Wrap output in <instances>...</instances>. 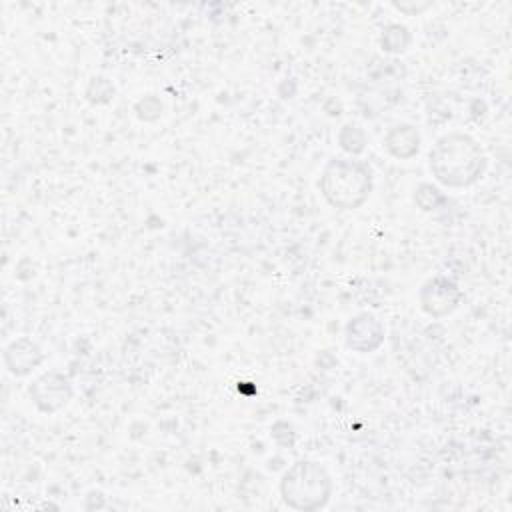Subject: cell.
I'll use <instances>...</instances> for the list:
<instances>
[{
	"label": "cell",
	"mask_w": 512,
	"mask_h": 512,
	"mask_svg": "<svg viewBox=\"0 0 512 512\" xmlns=\"http://www.w3.org/2000/svg\"><path fill=\"white\" fill-rule=\"evenodd\" d=\"M44 360H46V354L42 346L30 336H18L10 340L2 352L4 368L16 378L30 376Z\"/></svg>",
	"instance_id": "obj_7"
},
{
	"label": "cell",
	"mask_w": 512,
	"mask_h": 512,
	"mask_svg": "<svg viewBox=\"0 0 512 512\" xmlns=\"http://www.w3.org/2000/svg\"><path fill=\"white\" fill-rule=\"evenodd\" d=\"M412 34L404 24H388L380 34V46L384 52L390 54H402L410 48Z\"/></svg>",
	"instance_id": "obj_10"
},
{
	"label": "cell",
	"mask_w": 512,
	"mask_h": 512,
	"mask_svg": "<svg viewBox=\"0 0 512 512\" xmlns=\"http://www.w3.org/2000/svg\"><path fill=\"white\" fill-rule=\"evenodd\" d=\"M114 84L106 76H92L86 88V98L92 104H106L114 98Z\"/></svg>",
	"instance_id": "obj_12"
},
{
	"label": "cell",
	"mask_w": 512,
	"mask_h": 512,
	"mask_svg": "<svg viewBox=\"0 0 512 512\" xmlns=\"http://www.w3.org/2000/svg\"><path fill=\"white\" fill-rule=\"evenodd\" d=\"M428 170L444 188H468L484 178L488 158L472 134L450 130L434 140L428 152Z\"/></svg>",
	"instance_id": "obj_1"
},
{
	"label": "cell",
	"mask_w": 512,
	"mask_h": 512,
	"mask_svg": "<svg viewBox=\"0 0 512 512\" xmlns=\"http://www.w3.org/2000/svg\"><path fill=\"white\" fill-rule=\"evenodd\" d=\"M162 110H164V106H162V102H160L154 94L142 96V98L136 102V106H134L136 116H138L140 120H146V122H152V120L160 118Z\"/></svg>",
	"instance_id": "obj_13"
},
{
	"label": "cell",
	"mask_w": 512,
	"mask_h": 512,
	"mask_svg": "<svg viewBox=\"0 0 512 512\" xmlns=\"http://www.w3.org/2000/svg\"><path fill=\"white\" fill-rule=\"evenodd\" d=\"M386 340V326L374 312H358L344 324V346L356 354H374Z\"/></svg>",
	"instance_id": "obj_5"
},
{
	"label": "cell",
	"mask_w": 512,
	"mask_h": 512,
	"mask_svg": "<svg viewBox=\"0 0 512 512\" xmlns=\"http://www.w3.org/2000/svg\"><path fill=\"white\" fill-rule=\"evenodd\" d=\"M336 140H338V146L342 148V152H346L348 156H354V158L360 156L368 146V134L356 122L342 124L336 134Z\"/></svg>",
	"instance_id": "obj_9"
},
{
	"label": "cell",
	"mask_w": 512,
	"mask_h": 512,
	"mask_svg": "<svg viewBox=\"0 0 512 512\" xmlns=\"http://www.w3.org/2000/svg\"><path fill=\"white\" fill-rule=\"evenodd\" d=\"M382 146L396 160H412L422 148V134L414 124L398 122L386 130Z\"/></svg>",
	"instance_id": "obj_8"
},
{
	"label": "cell",
	"mask_w": 512,
	"mask_h": 512,
	"mask_svg": "<svg viewBox=\"0 0 512 512\" xmlns=\"http://www.w3.org/2000/svg\"><path fill=\"white\" fill-rule=\"evenodd\" d=\"M464 300L460 286L448 276H432L418 290V304L432 318L450 316Z\"/></svg>",
	"instance_id": "obj_6"
},
{
	"label": "cell",
	"mask_w": 512,
	"mask_h": 512,
	"mask_svg": "<svg viewBox=\"0 0 512 512\" xmlns=\"http://www.w3.org/2000/svg\"><path fill=\"white\" fill-rule=\"evenodd\" d=\"M334 488L330 470L312 458L292 462L278 480L282 502L296 512H316L326 508L334 496Z\"/></svg>",
	"instance_id": "obj_3"
},
{
	"label": "cell",
	"mask_w": 512,
	"mask_h": 512,
	"mask_svg": "<svg viewBox=\"0 0 512 512\" xmlns=\"http://www.w3.org/2000/svg\"><path fill=\"white\" fill-rule=\"evenodd\" d=\"M446 196L442 194V190L430 182H420L414 188V202L418 204L420 210L424 212H434L444 204Z\"/></svg>",
	"instance_id": "obj_11"
},
{
	"label": "cell",
	"mask_w": 512,
	"mask_h": 512,
	"mask_svg": "<svg viewBox=\"0 0 512 512\" xmlns=\"http://www.w3.org/2000/svg\"><path fill=\"white\" fill-rule=\"evenodd\" d=\"M318 190L330 208L340 212L358 210L374 190L372 168L354 156L330 158L320 172Z\"/></svg>",
	"instance_id": "obj_2"
},
{
	"label": "cell",
	"mask_w": 512,
	"mask_h": 512,
	"mask_svg": "<svg viewBox=\"0 0 512 512\" xmlns=\"http://www.w3.org/2000/svg\"><path fill=\"white\" fill-rule=\"evenodd\" d=\"M32 404L42 414H56L66 408L74 396L72 380L60 370H46L28 386Z\"/></svg>",
	"instance_id": "obj_4"
}]
</instances>
